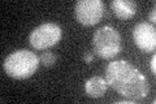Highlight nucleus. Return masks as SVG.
Instances as JSON below:
<instances>
[{"label":"nucleus","instance_id":"nucleus-1","mask_svg":"<svg viewBox=\"0 0 156 104\" xmlns=\"http://www.w3.org/2000/svg\"><path fill=\"white\" fill-rule=\"evenodd\" d=\"M105 81L115 91L129 100H142L150 90L146 77L126 60L109 63L105 69Z\"/></svg>","mask_w":156,"mask_h":104},{"label":"nucleus","instance_id":"nucleus-2","mask_svg":"<svg viewBox=\"0 0 156 104\" xmlns=\"http://www.w3.org/2000/svg\"><path fill=\"white\" fill-rule=\"evenodd\" d=\"M41 64V59L30 49H17L5 57L4 70L14 80H26L31 77Z\"/></svg>","mask_w":156,"mask_h":104},{"label":"nucleus","instance_id":"nucleus-3","mask_svg":"<svg viewBox=\"0 0 156 104\" xmlns=\"http://www.w3.org/2000/svg\"><path fill=\"white\" fill-rule=\"evenodd\" d=\"M121 47L120 33L112 26H101L94 33L92 48L96 56L108 60L119 55Z\"/></svg>","mask_w":156,"mask_h":104},{"label":"nucleus","instance_id":"nucleus-4","mask_svg":"<svg viewBox=\"0 0 156 104\" xmlns=\"http://www.w3.org/2000/svg\"><path fill=\"white\" fill-rule=\"evenodd\" d=\"M61 39V27L57 23L46 22L35 27L29 35V42L35 49H47L57 44Z\"/></svg>","mask_w":156,"mask_h":104},{"label":"nucleus","instance_id":"nucleus-5","mask_svg":"<svg viewBox=\"0 0 156 104\" xmlns=\"http://www.w3.org/2000/svg\"><path fill=\"white\" fill-rule=\"evenodd\" d=\"M76 18L81 25L92 26L104 16V3L101 0H80L74 7Z\"/></svg>","mask_w":156,"mask_h":104},{"label":"nucleus","instance_id":"nucleus-6","mask_svg":"<svg viewBox=\"0 0 156 104\" xmlns=\"http://www.w3.org/2000/svg\"><path fill=\"white\" fill-rule=\"evenodd\" d=\"M133 39L135 46L143 52H152L156 47L155 26L148 22H140L133 29Z\"/></svg>","mask_w":156,"mask_h":104},{"label":"nucleus","instance_id":"nucleus-7","mask_svg":"<svg viewBox=\"0 0 156 104\" xmlns=\"http://www.w3.org/2000/svg\"><path fill=\"white\" fill-rule=\"evenodd\" d=\"M113 13L121 20L133 18L136 12V4L133 0H113L111 3Z\"/></svg>","mask_w":156,"mask_h":104},{"label":"nucleus","instance_id":"nucleus-8","mask_svg":"<svg viewBox=\"0 0 156 104\" xmlns=\"http://www.w3.org/2000/svg\"><path fill=\"white\" fill-rule=\"evenodd\" d=\"M108 83L101 77H91L85 83V91L91 98H101L107 91Z\"/></svg>","mask_w":156,"mask_h":104},{"label":"nucleus","instance_id":"nucleus-9","mask_svg":"<svg viewBox=\"0 0 156 104\" xmlns=\"http://www.w3.org/2000/svg\"><path fill=\"white\" fill-rule=\"evenodd\" d=\"M39 59H41V63L44 66H47V68L53 66L56 64V61H57V56L53 52H48V51L43 53V55L39 57Z\"/></svg>","mask_w":156,"mask_h":104},{"label":"nucleus","instance_id":"nucleus-10","mask_svg":"<svg viewBox=\"0 0 156 104\" xmlns=\"http://www.w3.org/2000/svg\"><path fill=\"white\" fill-rule=\"evenodd\" d=\"M155 63H156V56L154 55V56H152V59H151V61H150L151 70H152V73H154V74L156 73V65H155Z\"/></svg>","mask_w":156,"mask_h":104},{"label":"nucleus","instance_id":"nucleus-11","mask_svg":"<svg viewBox=\"0 0 156 104\" xmlns=\"http://www.w3.org/2000/svg\"><path fill=\"white\" fill-rule=\"evenodd\" d=\"M83 59H85V63H86V64H90V63L92 61V59H94V57H92V55H91V53H89V52H87L86 55H85V57H83Z\"/></svg>","mask_w":156,"mask_h":104},{"label":"nucleus","instance_id":"nucleus-12","mask_svg":"<svg viewBox=\"0 0 156 104\" xmlns=\"http://www.w3.org/2000/svg\"><path fill=\"white\" fill-rule=\"evenodd\" d=\"M150 21L151 22H155L156 21V11H155V8L151 11V13H150Z\"/></svg>","mask_w":156,"mask_h":104}]
</instances>
